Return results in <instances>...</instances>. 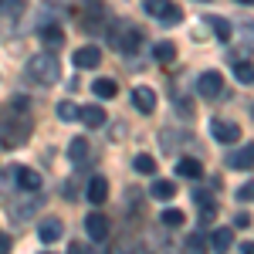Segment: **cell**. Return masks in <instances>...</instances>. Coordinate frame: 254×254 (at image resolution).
Returning a JSON list of instances; mask_svg holds the SVG:
<instances>
[{"label": "cell", "mask_w": 254, "mask_h": 254, "mask_svg": "<svg viewBox=\"0 0 254 254\" xmlns=\"http://www.w3.org/2000/svg\"><path fill=\"white\" fill-rule=\"evenodd\" d=\"M159 220H163L166 227H183V224H187V214H183V210H176V207H170V210H163V214H159Z\"/></svg>", "instance_id": "obj_22"}, {"label": "cell", "mask_w": 254, "mask_h": 254, "mask_svg": "<svg viewBox=\"0 0 254 254\" xmlns=\"http://www.w3.org/2000/svg\"><path fill=\"white\" fill-rule=\"evenodd\" d=\"M176 173L180 176H190V180H200V176H203V166H200V159H180V163H176Z\"/></svg>", "instance_id": "obj_17"}, {"label": "cell", "mask_w": 254, "mask_h": 254, "mask_svg": "<svg viewBox=\"0 0 254 254\" xmlns=\"http://www.w3.org/2000/svg\"><path fill=\"white\" fill-rule=\"evenodd\" d=\"M153 55H156V61H159V64H170V61L176 58V48H173V41H159Z\"/></svg>", "instance_id": "obj_21"}, {"label": "cell", "mask_w": 254, "mask_h": 254, "mask_svg": "<svg viewBox=\"0 0 254 254\" xmlns=\"http://www.w3.org/2000/svg\"><path fill=\"white\" fill-rule=\"evenodd\" d=\"M68 254H92V251H88L85 244H71V251H68Z\"/></svg>", "instance_id": "obj_34"}, {"label": "cell", "mask_w": 254, "mask_h": 254, "mask_svg": "<svg viewBox=\"0 0 254 254\" xmlns=\"http://www.w3.org/2000/svg\"><path fill=\"white\" fill-rule=\"evenodd\" d=\"M180 20H183V10H180L176 3H170V7H166V14L159 17V24H166V27H176Z\"/></svg>", "instance_id": "obj_24"}, {"label": "cell", "mask_w": 254, "mask_h": 254, "mask_svg": "<svg viewBox=\"0 0 254 254\" xmlns=\"http://www.w3.org/2000/svg\"><path fill=\"white\" fill-rule=\"evenodd\" d=\"M149 190H153L156 200H170V196L176 193V183H170V180H153V187H149Z\"/></svg>", "instance_id": "obj_20"}, {"label": "cell", "mask_w": 254, "mask_h": 254, "mask_svg": "<svg viewBox=\"0 0 254 254\" xmlns=\"http://www.w3.org/2000/svg\"><path fill=\"white\" fill-rule=\"evenodd\" d=\"M210 136L217 142H224V146H234L237 139H241V129H237L234 122H224V119H214L210 122Z\"/></svg>", "instance_id": "obj_4"}, {"label": "cell", "mask_w": 254, "mask_h": 254, "mask_svg": "<svg viewBox=\"0 0 254 254\" xmlns=\"http://www.w3.org/2000/svg\"><path fill=\"white\" fill-rule=\"evenodd\" d=\"M58 119L75 122V119H78V105H75V102H61V105H58Z\"/></svg>", "instance_id": "obj_26"}, {"label": "cell", "mask_w": 254, "mask_h": 254, "mask_svg": "<svg viewBox=\"0 0 254 254\" xmlns=\"http://www.w3.org/2000/svg\"><path fill=\"white\" fill-rule=\"evenodd\" d=\"M0 254H10V237L0 234Z\"/></svg>", "instance_id": "obj_33"}, {"label": "cell", "mask_w": 254, "mask_h": 254, "mask_svg": "<svg viewBox=\"0 0 254 254\" xmlns=\"http://www.w3.org/2000/svg\"><path fill=\"white\" fill-rule=\"evenodd\" d=\"M196 92L203 98H217L224 92V78H220V71H203L200 78H196Z\"/></svg>", "instance_id": "obj_5"}, {"label": "cell", "mask_w": 254, "mask_h": 254, "mask_svg": "<svg viewBox=\"0 0 254 254\" xmlns=\"http://www.w3.org/2000/svg\"><path fill=\"white\" fill-rule=\"evenodd\" d=\"M210 27H214V34H217L220 41H227V38H231V24H227L224 17H210Z\"/></svg>", "instance_id": "obj_27"}, {"label": "cell", "mask_w": 254, "mask_h": 254, "mask_svg": "<svg viewBox=\"0 0 254 254\" xmlns=\"http://www.w3.org/2000/svg\"><path fill=\"white\" fill-rule=\"evenodd\" d=\"M68 159L75 163V166H81V163H88V142L85 139H71V146H68Z\"/></svg>", "instance_id": "obj_16"}, {"label": "cell", "mask_w": 254, "mask_h": 254, "mask_svg": "<svg viewBox=\"0 0 254 254\" xmlns=\"http://www.w3.org/2000/svg\"><path fill=\"white\" fill-rule=\"evenodd\" d=\"M139 41H142V31L126 24V20H112L109 24V48L112 51H139Z\"/></svg>", "instance_id": "obj_2"}, {"label": "cell", "mask_w": 254, "mask_h": 254, "mask_svg": "<svg viewBox=\"0 0 254 254\" xmlns=\"http://www.w3.org/2000/svg\"><path fill=\"white\" fill-rule=\"evenodd\" d=\"M78 122L88 126V129H102V126H105V109H102V105H81Z\"/></svg>", "instance_id": "obj_9"}, {"label": "cell", "mask_w": 254, "mask_h": 254, "mask_svg": "<svg viewBox=\"0 0 254 254\" xmlns=\"http://www.w3.org/2000/svg\"><path fill=\"white\" fill-rule=\"evenodd\" d=\"M27 78H34L38 85H55L61 78V68H58V58L55 55H34L27 58Z\"/></svg>", "instance_id": "obj_3"}, {"label": "cell", "mask_w": 254, "mask_h": 254, "mask_svg": "<svg viewBox=\"0 0 254 254\" xmlns=\"http://www.w3.org/2000/svg\"><path fill=\"white\" fill-rule=\"evenodd\" d=\"M142 7H146V14H149V17H163V14H166V7H170V0H146V3H142Z\"/></svg>", "instance_id": "obj_25"}, {"label": "cell", "mask_w": 254, "mask_h": 254, "mask_svg": "<svg viewBox=\"0 0 254 254\" xmlns=\"http://www.w3.org/2000/svg\"><path fill=\"white\" fill-rule=\"evenodd\" d=\"M237 3H254V0H237Z\"/></svg>", "instance_id": "obj_37"}, {"label": "cell", "mask_w": 254, "mask_h": 254, "mask_svg": "<svg viewBox=\"0 0 254 254\" xmlns=\"http://www.w3.org/2000/svg\"><path fill=\"white\" fill-rule=\"evenodd\" d=\"M237 200L244 203V200H254V183H244L241 190H237Z\"/></svg>", "instance_id": "obj_30"}, {"label": "cell", "mask_w": 254, "mask_h": 254, "mask_svg": "<svg viewBox=\"0 0 254 254\" xmlns=\"http://www.w3.org/2000/svg\"><path fill=\"white\" fill-rule=\"evenodd\" d=\"M234 227H251V214H248V210H241V214L234 217Z\"/></svg>", "instance_id": "obj_31"}, {"label": "cell", "mask_w": 254, "mask_h": 254, "mask_svg": "<svg viewBox=\"0 0 254 254\" xmlns=\"http://www.w3.org/2000/svg\"><path fill=\"white\" fill-rule=\"evenodd\" d=\"M41 44H44L48 51H58L61 44H64V31H61V27H55V24L41 27Z\"/></svg>", "instance_id": "obj_15"}, {"label": "cell", "mask_w": 254, "mask_h": 254, "mask_svg": "<svg viewBox=\"0 0 254 254\" xmlns=\"http://www.w3.org/2000/svg\"><path fill=\"white\" fill-rule=\"evenodd\" d=\"M251 116H254V109H251Z\"/></svg>", "instance_id": "obj_38"}, {"label": "cell", "mask_w": 254, "mask_h": 254, "mask_svg": "<svg viewBox=\"0 0 254 254\" xmlns=\"http://www.w3.org/2000/svg\"><path fill=\"white\" fill-rule=\"evenodd\" d=\"M244 41H248V44H254V27H244Z\"/></svg>", "instance_id": "obj_35"}, {"label": "cell", "mask_w": 254, "mask_h": 254, "mask_svg": "<svg viewBox=\"0 0 254 254\" xmlns=\"http://www.w3.org/2000/svg\"><path fill=\"white\" fill-rule=\"evenodd\" d=\"M234 78L241 85H254V64L251 61H234Z\"/></svg>", "instance_id": "obj_18"}, {"label": "cell", "mask_w": 254, "mask_h": 254, "mask_svg": "<svg viewBox=\"0 0 254 254\" xmlns=\"http://www.w3.org/2000/svg\"><path fill=\"white\" fill-rule=\"evenodd\" d=\"M75 68H98L102 64V51H98L95 44H85V48H78L75 51Z\"/></svg>", "instance_id": "obj_11"}, {"label": "cell", "mask_w": 254, "mask_h": 254, "mask_svg": "<svg viewBox=\"0 0 254 254\" xmlns=\"http://www.w3.org/2000/svg\"><path fill=\"white\" fill-rule=\"evenodd\" d=\"M61 234H64V224H61V217H44V220L38 224V237L44 241V244H55Z\"/></svg>", "instance_id": "obj_8"}, {"label": "cell", "mask_w": 254, "mask_h": 254, "mask_svg": "<svg viewBox=\"0 0 254 254\" xmlns=\"http://www.w3.org/2000/svg\"><path fill=\"white\" fill-rule=\"evenodd\" d=\"M241 254H254V244H244V248H241Z\"/></svg>", "instance_id": "obj_36"}, {"label": "cell", "mask_w": 254, "mask_h": 254, "mask_svg": "<svg viewBox=\"0 0 254 254\" xmlns=\"http://www.w3.org/2000/svg\"><path fill=\"white\" fill-rule=\"evenodd\" d=\"M27 139H31V122L24 112H17V109L0 112V146L3 149H17Z\"/></svg>", "instance_id": "obj_1"}, {"label": "cell", "mask_w": 254, "mask_h": 254, "mask_svg": "<svg viewBox=\"0 0 254 254\" xmlns=\"http://www.w3.org/2000/svg\"><path fill=\"white\" fill-rule=\"evenodd\" d=\"M231 244H234V231H231V227H217V231H210V248H214L217 254H227Z\"/></svg>", "instance_id": "obj_14"}, {"label": "cell", "mask_w": 254, "mask_h": 254, "mask_svg": "<svg viewBox=\"0 0 254 254\" xmlns=\"http://www.w3.org/2000/svg\"><path fill=\"white\" fill-rule=\"evenodd\" d=\"M20 7H24V0H0V17H14Z\"/></svg>", "instance_id": "obj_28"}, {"label": "cell", "mask_w": 254, "mask_h": 254, "mask_svg": "<svg viewBox=\"0 0 254 254\" xmlns=\"http://www.w3.org/2000/svg\"><path fill=\"white\" fill-rule=\"evenodd\" d=\"M27 105H31V102L24 95H14V102H10V109H17V112H27Z\"/></svg>", "instance_id": "obj_32"}, {"label": "cell", "mask_w": 254, "mask_h": 254, "mask_svg": "<svg viewBox=\"0 0 254 254\" xmlns=\"http://www.w3.org/2000/svg\"><path fill=\"white\" fill-rule=\"evenodd\" d=\"M227 166L231 170H254V142H248L244 149H237L227 156Z\"/></svg>", "instance_id": "obj_13"}, {"label": "cell", "mask_w": 254, "mask_h": 254, "mask_svg": "<svg viewBox=\"0 0 254 254\" xmlns=\"http://www.w3.org/2000/svg\"><path fill=\"white\" fill-rule=\"evenodd\" d=\"M92 92H95L98 98H112V95H116V92H119V85H116V81H112V78H98L95 85H92Z\"/></svg>", "instance_id": "obj_23"}, {"label": "cell", "mask_w": 254, "mask_h": 254, "mask_svg": "<svg viewBox=\"0 0 254 254\" xmlns=\"http://www.w3.org/2000/svg\"><path fill=\"white\" fill-rule=\"evenodd\" d=\"M85 231H88L92 241H105V237H109V217L98 214V210H92V214L85 217Z\"/></svg>", "instance_id": "obj_6"}, {"label": "cell", "mask_w": 254, "mask_h": 254, "mask_svg": "<svg viewBox=\"0 0 254 254\" xmlns=\"http://www.w3.org/2000/svg\"><path fill=\"white\" fill-rule=\"evenodd\" d=\"M132 166H136L142 176H156V159L149 156V153H139V156L132 159Z\"/></svg>", "instance_id": "obj_19"}, {"label": "cell", "mask_w": 254, "mask_h": 254, "mask_svg": "<svg viewBox=\"0 0 254 254\" xmlns=\"http://www.w3.org/2000/svg\"><path fill=\"white\" fill-rule=\"evenodd\" d=\"M132 105H136L142 116H153V112H156V92H153V88H146V85L132 88Z\"/></svg>", "instance_id": "obj_7"}, {"label": "cell", "mask_w": 254, "mask_h": 254, "mask_svg": "<svg viewBox=\"0 0 254 254\" xmlns=\"http://www.w3.org/2000/svg\"><path fill=\"white\" fill-rule=\"evenodd\" d=\"M187 254H203V237L200 234H190V241H187Z\"/></svg>", "instance_id": "obj_29"}, {"label": "cell", "mask_w": 254, "mask_h": 254, "mask_svg": "<svg viewBox=\"0 0 254 254\" xmlns=\"http://www.w3.org/2000/svg\"><path fill=\"white\" fill-rule=\"evenodd\" d=\"M44 254H48V251H44Z\"/></svg>", "instance_id": "obj_39"}, {"label": "cell", "mask_w": 254, "mask_h": 254, "mask_svg": "<svg viewBox=\"0 0 254 254\" xmlns=\"http://www.w3.org/2000/svg\"><path fill=\"white\" fill-rule=\"evenodd\" d=\"M14 180H17L20 190H31V193H38V190H41V173H38V170H27V166H14Z\"/></svg>", "instance_id": "obj_10"}, {"label": "cell", "mask_w": 254, "mask_h": 254, "mask_svg": "<svg viewBox=\"0 0 254 254\" xmlns=\"http://www.w3.org/2000/svg\"><path fill=\"white\" fill-rule=\"evenodd\" d=\"M85 193H88V203L102 207V203L109 200V180H105V176H92V180H88V190H85Z\"/></svg>", "instance_id": "obj_12"}]
</instances>
